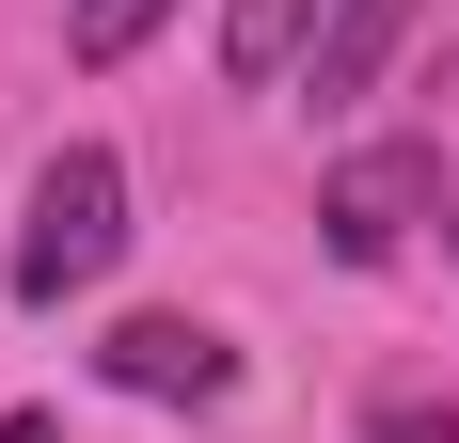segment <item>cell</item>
<instances>
[{
	"instance_id": "1",
	"label": "cell",
	"mask_w": 459,
	"mask_h": 443,
	"mask_svg": "<svg viewBox=\"0 0 459 443\" xmlns=\"http://www.w3.org/2000/svg\"><path fill=\"white\" fill-rule=\"evenodd\" d=\"M111 254H127V159L64 143L32 175V222H16V301H80V285H111Z\"/></svg>"
},
{
	"instance_id": "2",
	"label": "cell",
	"mask_w": 459,
	"mask_h": 443,
	"mask_svg": "<svg viewBox=\"0 0 459 443\" xmlns=\"http://www.w3.org/2000/svg\"><path fill=\"white\" fill-rule=\"evenodd\" d=\"M428 206H444V143H365V159H333V190H317V222H333L349 269H396Z\"/></svg>"
},
{
	"instance_id": "3",
	"label": "cell",
	"mask_w": 459,
	"mask_h": 443,
	"mask_svg": "<svg viewBox=\"0 0 459 443\" xmlns=\"http://www.w3.org/2000/svg\"><path fill=\"white\" fill-rule=\"evenodd\" d=\"M95 364H111L127 396H222V380H238V349L206 333V317H127V333H111Z\"/></svg>"
},
{
	"instance_id": "4",
	"label": "cell",
	"mask_w": 459,
	"mask_h": 443,
	"mask_svg": "<svg viewBox=\"0 0 459 443\" xmlns=\"http://www.w3.org/2000/svg\"><path fill=\"white\" fill-rule=\"evenodd\" d=\"M396 32H412V0H333V16H317V64H301V95H317V111H349V95H380V64H396Z\"/></svg>"
},
{
	"instance_id": "5",
	"label": "cell",
	"mask_w": 459,
	"mask_h": 443,
	"mask_svg": "<svg viewBox=\"0 0 459 443\" xmlns=\"http://www.w3.org/2000/svg\"><path fill=\"white\" fill-rule=\"evenodd\" d=\"M317 16L333 0H222V80H301V64H317Z\"/></svg>"
},
{
	"instance_id": "6",
	"label": "cell",
	"mask_w": 459,
	"mask_h": 443,
	"mask_svg": "<svg viewBox=\"0 0 459 443\" xmlns=\"http://www.w3.org/2000/svg\"><path fill=\"white\" fill-rule=\"evenodd\" d=\"M159 16H175V0H64V48H80V64H127Z\"/></svg>"
},
{
	"instance_id": "7",
	"label": "cell",
	"mask_w": 459,
	"mask_h": 443,
	"mask_svg": "<svg viewBox=\"0 0 459 443\" xmlns=\"http://www.w3.org/2000/svg\"><path fill=\"white\" fill-rule=\"evenodd\" d=\"M380 443H459V412H428V396H380Z\"/></svg>"
},
{
	"instance_id": "8",
	"label": "cell",
	"mask_w": 459,
	"mask_h": 443,
	"mask_svg": "<svg viewBox=\"0 0 459 443\" xmlns=\"http://www.w3.org/2000/svg\"><path fill=\"white\" fill-rule=\"evenodd\" d=\"M0 443H64V428H48V412H0Z\"/></svg>"
}]
</instances>
